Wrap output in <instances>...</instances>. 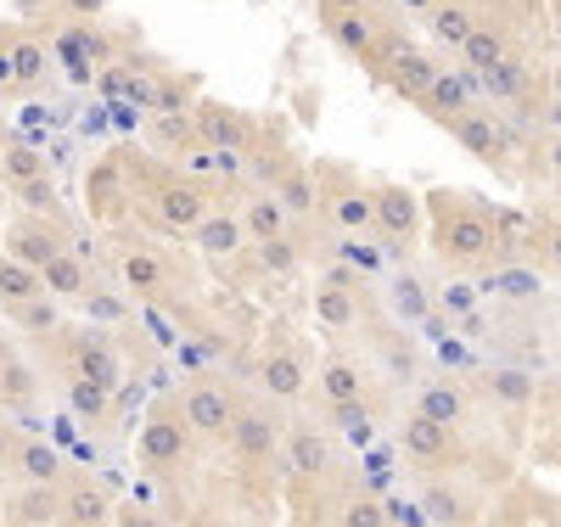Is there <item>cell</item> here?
<instances>
[{
    "mask_svg": "<svg viewBox=\"0 0 561 527\" xmlns=\"http://www.w3.org/2000/svg\"><path fill=\"white\" fill-rule=\"evenodd\" d=\"M18 471H23V483H62V455L51 444H18Z\"/></svg>",
    "mask_w": 561,
    "mask_h": 527,
    "instance_id": "36",
    "label": "cell"
},
{
    "mask_svg": "<svg viewBox=\"0 0 561 527\" xmlns=\"http://www.w3.org/2000/svg\"><path fill=\"white\" fill-rule=\"evenodd\" d=\"M545 124H550V129H561V95H556V102L545 107Z\"/></svg>",
    "mask_w": 561,
    "mask_h": 527,
    "instance_id": "52",
    "label": "cell"
},
{
    "mask_svg": "<svg viewBox=\"0 0 561 527\" xmlns=\"http://www.w3.org/2000/svg\"><path fill=\"white\" fill-rule=\"evenodd\" d=\"M180 410L192 421L197 438H230V426H237V393L219 388V381H192V388L180 393Z\"/></svg>",
    "mask_w": 561,
    "mask_h": 527,
    "instance_id": "9",
    "label": "cell"
},
{
    "mask_svg": "<svg viewBox=\"0 0 561 527\" xmlns=\"http://www.w3.org/2000/svg\"><path fill=\"white\" fill-rule=\"evenodd\" d=\"M34 298H45V275L34 264L12 259V253H0V303L18 309V303H34Z\"/></svg>",
    "mask_w": 561,
    "mask_h": 527,
    "instance_id": "29",
    "label": "cell"
},
{
    "mask_svg": "<svg viewBox=\"0 0 561 527\" xmlns=\"http://www.w3.org/2000/svg\"><path fill=\"white\" fill-rule=\"evenodd\" d=\"M51 57H57V68H62L73 84H96L102 68L113 62V39H102L84 18H73V23H62V28L51 34Z\"/></svg>",
    "mask_w": 561,
    "mask_h": 527,
    "instance_id": "5",
    "label": "cell"
},
{
    "mask_svg": "<svg viewBox=\"0 0 561 527\" xmlns=\"http://www.w3.org/2000/svg\"><path fill=\"white\" fill-rule=\"evenodd\" d=\"M427 28H433L438 45H455V51H460L466 34L478 28V7H472V0H438V7L427 12Z\"/></svg>",
    "mask_w": 561,
    "mask_h": 527,
    "instance_id": "28",
    "label": "cell"
},
{
    "mask_svg": "<svg viewBox=\"0 0 561 527\" xmlns=\"http://www.w3.org/2000/svg\"><path fill=\"white\" fill-rule=\"evenodd\" d=\"M287 219H293V208L280 203L275 191H253V197L242 203V225H248L253 242H270V236H287Z\"/></svg>",
    "mask_w": 561,
    "mask_h": 527,
    "instance_id": "27",
    "label": "cell"
},
{
    "mask_svg": "<svg viewBox=\"0 0 561 527\" xmlns=\"http://www.w3.org/2000/svg\"><path fill=\"white\" fill-rule=\"evenodd\" d=\"M0 51L12 57L18 84H39V79H45V68H51V45H45L34 28H12V23H0Z\"/></svg>",
    "mask_w": 561,
    "mask_h": 527,
    "instance_id": "16",
    "label": "cell"
},
{
    "mask_svg": "<svg viewBox=\"0 0 561 527\" xmlns=\"http://www.w3.org/2000/svg\"><path fill=\"white\" fill-rule=\"evenodd\" d=\"M62 365L68 370H84V376H96L107 381V388H118L124 381V359L107 337H96V331H73V337H62Z\"/></svg>",
    "mask_w": 561,
    "mask_h": 527,
    "instance_id": "14",
    "label": "cell"
},
{
    "mask_svg": "<svg viewBox=\"0 0 561 527\" xmlns=\"http://www.w3.org/2000/svg\"><path fill=\"white\" fill-rule=\"evenodd\" d=\"M494 286H500V293H511V298H534L539 293V275L534 270H500Z\"/></svg>",
    "mask_w": 561,
    "mask_h": 527,
    "instance_id": "44",
    "label": "cell"
},
{
    "mask_svg": "<svg viewBox=\"0 0 561 527\" xmlns=\"http://www.w3.org/2000/svg\"><path fill=\"white\" fill-rule=\"evenodd\" d=\"M0 522H12V527H51V522H62V489L57 483H28V489H18L12 500H7V511H0Z\"/></svg>",
    "mask_w": 561,
    "mask_h": 527,
    "instance_id": "18",
    "label": "cell"
},
{
    "mask_svg": "<svg viewBox=\"0 0 561 527\" xmlns=\"http://www.w3.org/2000/svg\"><path fill=\"white\" fill-rule=\"evenodd\" d=\"M320 28L337 51H348L359 62L370 57V45H377V23H370L365 0H320Z\"/></svg>",
    "mask_w": 561,
    "mask_h": 527,
    "instance_id": "10",
    "label": "cell"
},
{
    "mask_svg": "<svg viewBox=\"0 0 561 527\" xmlns=\"http://www.w3.org/2000/svg\"><path fill=\"white\" fill-rule=\"evenodd\" d=\"M320 388H325V399H332V404H354V399L365 393V370H359L354 359H325Z\"/></svg>",
    "mask_w": 561,
    "mask_h": 527,
    "instance_id": "35",
    "label": "cell"
},
{
    "mask_svg": "<svg viewBox=\"0 0 561 527\" xmlns=\"http://www.w3.org/2000/svg\"><path fill=\"white\" fill-rule=\"evenodd\" d=\"M534 242H539V248H545V259L561 270V225H545V230L534 236Z\"/></svg>",
    "mask_w": 561,
    "mask_h": 527,
    "instance_id": "49",
    "label": "cell"
},
{
    "mask_svg": "<svg viewBox=\"0 0 561 527\" xmlns=\"http://www.w3.org/2000/svg\"><path fill=\"white\" fill-rule=\"evenodd\" d=\"M28 337H57V325H62V314H57V303H51V293L45 298H34V303H18V309H7Z\"/></svg>",
    "mask_w": 561,
    "mask_h": 527,
    "instance_id": "38",
    "label": "cell"
},
{
    "mask_svg": "<svg viewBox=\"0 0 561 527\" xmlns=\"http://www.w3.org/2000/svg\"><path fill=\"white\" fill-rule=\"evenodd\" d=\"M298 236H270V242H259V270L270 275H298Z\"/></svg>",
    "mask_w": 561,
    "mask_h": 527,
    "instance_id": "39",
    "label": "cell"
},
{
    "mask_svg": "<svg viewBox=\"0 0 561 527\" xmlns=\"http://www.w3.org/2000/svg\"><path fill=\"white\" fill-rule=\"evenodd\" d=\"M556 84H561V73H556Z\"/></svg>",
    "mask_w": 561,
    "mask_h": 527,
    "instance_id": "53",
    "label": "cell"
},
{
    "mask_svg": "<svg viewBox=\"0 0 561 527\" xmlns=\"http://www.w3.org/2000/svg\"><path fill=\"white\" fill-rule=\"evenodd\" d=\"M472 102H478V84H472V73H438V79H433V90L421 95V113L438 118V124L449 129L460 113H472Z\"/></svg>",
    "mask_w": 561,
    "mask_h": 527,
    "instance_id": "17",
    "label": "cell"
},
{
    "mask_svg": "<svg viewBox=\"0 0 561 527\" xmlns=\"http://www.w3.org/2000/svg\"><path fill=\"white\" fill-rule=\"evenodd\" d=\"M192 124L203 135V147H214V152H242L253 140V118L237 113V107H225V102H214V95H197V102H192Z\"/></svg>",
    "mask_w": 561,
    "mask_h": 527,
    "instance_id": "12",
    "label": "cell"
},
{
    "mask_svg": "<svg viewBox=\"0 0 561 527\" xmlns=\"http://www.w3.org/2000/svg\"><path fill=\"white\" fill-rule=\"evenodd\" d=\"M314 180H320V214H325V225H332V230L359 236V230L377 225V203H370V191L354 180V169H343V163H320Z\"/></svg>",
    "mask_w": 561,
    "mask_h": 527,
    "instance_id": "2",
    "label": "cell"
},
{
    "mask_svg": "<svg viewBox=\"0 0 561 527\" xmlns=\"http://www.w3.org/2000/svg\"><path fill=\"white\" fill-rule=\"evenodd\" d=\"M185 455H192V421L180 404H158L140 426V460H147V471H169Z\"/></svg>",
    "mask_w": 561,
    "mask_h": 527,
    "instance_id": "6",
    "label": "cell"
},
{
    "mask_svg": "<svg viewBox=\"0 0 561 527\" xmlns=\"http://www.w3.org/2000/svg\"><path fill=\"white\" fill-rule=\"evenodd\" d=\"M62 12H73V18H84V23H96L102 12H107V0H57Z\"/></svg>",
    "mask_w": 561,
    "mask_h": 527,
    "instance_id": "48",
    "label": "cell"
},
{
    "mask_svg": "<svg viewBox=\"0 0 561 527\" xmlns=\"http://www.w3.org/2000/svg\"><path fill=\"white\" fill-rule=\"evenodd\" d=\"M113 393L118 388H107V381L84 376V370H68V404H73V415L84 426H107L113 421Z\"/></svg>",
    "mask_w": 561,
    "mask_h": 527,
    "instance_id": "23",
    "label": "cell"
},
{
    "mask_svg": "<svg viewBox=\"0 0 561 527\" xmlns=\"http://www.w3.org/2000/svg\"><path fill=\"white\" fill-rule=\"evenodd\" d=\"M332 415H337V433H343L354 449H365L370 438H377V426H370V415H365L359 399H354V404H332Z\"/></svg>",
    "mask_w": 561,
    "mask_h": 527,
    "instance_id": "42",
    "label": "cell"
},
{
    "mask_svg": "<svg viewBox=\"0 0 561 527\" xmlns=\"http://www.w3.org/2000/svg\"><path fill=\"white\" fill-rule=\"evenodd\" d=\"M505 51H511V39H505V28H494V23H478L472 34H466V45H460L466 73H489L494 62H505Z\"/></svg>",
    "mask_w": 561,
    "mask_h": 527,
    "instance_id": "33",
    "label": "cell"
},
{
    "mask_svg": "<svg viewBox=\"0 0 561 527\" xmlns=\"http://www.w3.org/2000/svg\"><path fill=\"white\" fill-rule=\"evenodd\" d=\"M399 7H404V12H415V18H427V12L438 7V0H399Z\"/></svg>",
    "mask_w": 561,
    "mask_h": 527,
    "instance_id": "51",
    "label": "cell"
},
{
    "mask_svg": "<svg viewBox=\"0 0 561 527\" xmlns=\"http://www.w3.org/2000/svg\"><path fill=\"white\" fill-rule=\"evenodd\" d=\"M113 264H118V286L140 303H169L174 280H180L158 248H140V242H113Z\"/></svg>",
    "mask_w": 561,
    "mask_h": 527,
    "instance_id": "3",
    "label": "cell"
},
{
    "mask_svg": "<svg viewBox=\"0 0 561 527\" xmlns=\"http://www.w3.org/2000/svg\"><path fill=\"white\" fill-rule=\"evenodd\" d=\"M280 455H287V466L298 477H309V483H314V477H325V466H332V444H325V433H314V426H293Z\"/></svg>",
    "mask_w": 561,
    "mask_h": 527,
    "instance_id": "26",
    "label": "cell"
},
{
    "mask_svg": "<svg viewBox=\"0 0 561 527\" xmlns=\"http://www.w3.org/2000/svg\"><path fill=\"white\" fill-rule=\"evenodd\" d=\"M421 516L427 522H472V511H466V500L455 489H427L421 494Z\"/></svg>",
    "mask_w": 561,
    "mask_h": 527,
    "instance_id": "41",
    "label": "cell"
},
{
    "mask_svg": "<svg viewBox=\"0 0 561 527\" xmlns=\"http://www.w3.org/2000/svg\"><path fill=\"white\" fill-rule=\"evenodd\" d=\"M304 359L287 348V343H270V354H264V365H259V381H264V393L270 399H298L304 393Z\"/></svg>",
    "mask_w": 561,
    "mask_h": 527,
    "instance_id": "22",
    "label": "cell"
},
{
    "mask_svg": "<svg viewBox=\"0 0 561 527\" xmlns=\"http://www.w3.org/2000/svg\"><path fill=\"white\" fill-rule=\"evenodd\" d=\"M359 270H325L320 275V286H314V320L325 325V331H348V325H359Z\"/></svg>",
    "mask_w": 561,
    "mask_h": 527,
    "instance_id": "11",
    "label": "cell"
},
{
    "mask_svg": "<svg viewBox=\"0 0 561 527\" xmlns=\"http://www.w3.org/2000/svg\"><path fill=\"white\" fill-rule=\"evenodd\" d=\"M39 275H45V293H51V298H73V303L90 293V286H96V280H90V264L79 253H57Z\"/></svg>",
    "mask_w": 561,
    "mask_h": 527,
    "instance_id": "31",
    "label": "cell"
},
{
    "mask_svg": "<svg viewBox=\"0 0 561 527\" xmlns=\"http://www.w3.org/2000/svg\"><path fill=\"white\" fill-rule=\"evenodd\" d=\"M62 522H79V527L118 522L113 494H107V489H96V483H68V489H62Z\"/></svg>",
    "mask_w": 561,
    "mask_h": 527,
    "instance_id": "25",
    "label": "cell"
},
{
    "mask_svg": "<svg viewBox=\"0 0 561 527\" xmlns=\"http://www.w3.org/2000/svg\"><path fill=\"white\" fill-rule=\"evenodd\" d=\"M433 79H438V62L421 51V45H404V51L388 62V73H382V84L399 95V102H415V107H421V95L433 90Z\"/></svg>",
    "mask_w": 561,
    "mask_h": 527,
    "instance_id": "15",
    "label": "cell"
},
{
    "mask_svg": "<svg viewBox=\"0 0 561 527\" xmlns=\"http://www.w3.org/2000/svg\"><path fill=\"white\" fill-rule=\"evenodd\" d=\"M382 365H388L393 381H410V376H415V348H410L404 337H393V343H382Z\"/></svg>",
    "mask_w": 561,
    "mask_h": 527,
    "instance_id": "43",
    "label": "cell"
},
{
    "mask_svg": "<svg viewBox=\"0 0 561 527\" xmlns=\"http://www.w3.org/2000/svg\"><path fill=\"white\" fill-rule=\"evenodd\" d=\"M275 197L287 203L293 214H320V180H314V169H287V174H275Z\"/></svg>",
    "mask_w": 561,
    "mask_h": 527,
    "instance_id": "34",
    "label": "cell"
},
{
    "mask_svg": "<svg viewBox=\"0 0 561 527\" xmlns=\"http://www.w3.org/2000/svg\"><path fill=\"white\" fill-rule=\"evenodd\" d=\"M192 242H197L208 259H237L253 236H248L242 214H203V219L192 225Z\"/></svg>",
    "mask_w": 561,
    "mask_h": 527,
    "instance_id": "19",
    "label": "cell"
},
{
    "mask_svg": "<svg viewBox=\"0 0 561 527\" xmlns=\"http://www.w3.org/2000/svg\"><path fill=\"white\" fill-rule=\"evenodd\" d=\"M280 444V426L270 410H237V426H230V449L237 460H270Z\"/></svg>",
    "mask_w": 561,
    "mask_h": 527,
    "instance_id": "20",
    "label": "cell"
},
{
    "mask_svg": "<svg viewBox=\"0 0 561 527\" xmlns=\"http://www.w3.org/2000/svg\"><path fill=\"white\" fill-rule=\"evenodd\" d=\"M534 158H539V169H545L550 180H561V135L539 140V152H534Z\"/></svg>",
    "mask_w": 561,
    "mask_h": 527,
    "instance_id": "47",
    "label": "cell"
},
{
    "mask_svg": "<svg viewBox=\"0 0 561 527\" xmlns=\"http://www.w3.org/2000/svg\"><path fill=\"white\" fill-rule=\"evenodd\" d=\"M7 253L12 259H23V264H34V270H45L57 253H68V225H62V214H39V208H18L12 214V225H7Z\"/></svg>",
    "mask_w": 561,
    "mask_h": 527,
    "instance_id": "4",
    "label": "cell"
},
{
    "mask_svg": "<svg viewBox=\"0 0 561 527\" xmlns=\"http://www.w3.org/2000/svg\"><path fill=\"white\" fill-rule=\"evenodd\" d=\"M427 214H433V253L455 270H472V264H489L500 253V230H494V214L455 197V191H438L427 197Z\"/></svg>",
    "mask_w": 561,
    "mask_h": 527,
    "instance_id": "1",
    "label": "cell"
},
{
    "mask_svg": "<svg viewBox=\"0 0 561 527\" xmlns=\"http://www.w3.org/2000/svg\"><path fill=\"white\" fill-rule=\"evenodd\" d=\"M449 135L460 140V147L466 152H472V158H483V163H505V147H500V124L489 118V113H460L455 124H449Z\"/></svg>",
    "mask_w": 561,
    "mask_h": 527,
    "instance_id": "24",
    "label": "cell"
},
{
    "mask_svg": "<svg viewBox=\"0 0 561 527\" xmlns=\"http://www.w3.org/2000/svg\"><path fill=\"white\" fill-rule=\"evenodd\" d=\"M0 174H7L12 185H39V180H51V169H45V152L34 147V140L12 135L7 147H0Z\"/></svg>",
    "mask_w": 561,
    "mask_h": 527,
    "instance_id": "30",
    "label": "cell"
},
{
    "mask_svg": "<svg viewBox=\"0 0 561 527\" xmlns=\"http://www.w3.org/2000/svg\"><path fill=\"white\" fill-rule=\"evenodd\" d=\"M483 393H489L494 404H505V410H528V399H534V376H528L523 365H494V370L483 376Z\"/></svg>",
    "mask_w": 561,
    "mask_h": 527,
    "instance_id": "32",
    "label": "cell"
},
{
    "mask_svg": "<svg viewBox=\"0 0 561 527\" xmlns=\"http://www.w3.org/2000/svg\"><path fill=\"white\" fill-rule=\"evenodd\" d=\"M118 191H129V185H124V158H102L96 169H90V197H84V208L96 214L102 225H113V219L124 214Z\"/></svg>",
    "mask_w": 561,
    "mask_h": 527,
    "instance_id": "21",
    "label": "cell"
},
{
    "mask_svg": "<svg viewBox=\"0 0 561 527\" xmlns=\"http://www.w3.org/2000/svg\"><path fill=\"white\" fill-rule=\"evenodd\" d=\"M399 438H404V455L421 460V466H444V460H455V426L438 421V415H427V410H410Z\"/></svg>",
    "mask_w": 561,
    "mask_h": 527,
    "instance_id": "13",
    "label": "cell"
},
{
    "mask_svg": "<svg viewBox=\"0 0 561 527\" xmlns=\"http://www.w3.org/2000/svg\"><path fill=\"white\" fill-rule=\"evenodd\" d=\"M79 303H84L90 314H96V320H124V298H107L102 286H90V293H84Z\"/></svg>",
    "mask_w": 561,
    "mask_h": 527,
    "instance_id": "45",
    "label": "cell"
},
{
    "mask_svg": "<svg viewBox=\"0 0 561 527\" xmlns=\"http://www.w3.org/2000/svg\"><path fill=\"white\" fill-rule=\"evenodd\" d=\"M34 393V381H28V365L12 354V348H0V404H23Z\"/></svg>",
    "mask_w": 561,
    "mask_h": 527,
    "instance_id": "40",
    "label": "cell"
},
{
    "mask_svg": "<svg viewBox=\"0 0 561 527\" xmlns=\"http://www.w3.org/2000/svg\"><path fill=\"white\" fill-rule=\"evenodd\" d=\"M415 410H427V415H438V421H466V393L455 388V381H427L421 388V399H415Z\"/></svg>",
    "mask_w": 561,
    "mask_h": 527,
    "instance_id": "37",
    "label": "cell"
},
{
    "mask_svg": "<svg viewBox=\"0 0 561 527\" xmlns=\"http://www.w3.org/2000/svg\"><path fill=\"white\" fill-rule=\"evenodd\" d=\"M472 303H478V286H466V280H455L449 293H444V309H449V314H466Z\"/></svg>",
    "mask_w": 561,
    "mask_h": 527,
    "instance_id": "46",
    "label": "cell"
},
{
    "mask_svg": "<svg viewBox=\"0 0 561 527\" xmlns=\"http://www.w3.org/2000/svg\"><path fill=\"white\" fill-rule=\"evenodd\" d=\"M147 197H152V208H158V225L192 230V225L208 214L214 185H208V180H185V174H158V180L147 185Z\"/></svg>",
    "mask_w": 561,
    "mask_h": 527,
    "instance_id": "7",
    "label": "cell"
},
{
    "mask_svg": "<svg viewBox=\"0 0 561 527\" xmlns=\"http://www.w3.org/2000/svg\"><path fill=\"white\" fill-rule=\"evenodd\" d=\"M348 522H359V527H377V522H388V511H377L370 500H359V505H348Z\"/></svg>",
    "mask_w": 561,
    "mask_h": 527,
    "instance_id": "50",
    "label": "cell"
},
{
    "mask_svg": "<svg viewBox=\"0 0 561 527\" xmlns=\"http://www.w3.org/2000/svg\"><path fill=\"white\" fill-rule=\"evenodd\" d=\"M370 203H377V225H370V236H377V242H388V248H410L415 236H421V197L415 191H404V185H377L370 191Z\"/></svg>",
    "mask_w": 561,
    "mask_h": 527,
    "instance_id": "8",
    "label": "cell"
}]
</instances>
